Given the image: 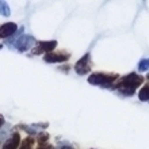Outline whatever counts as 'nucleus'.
Instances as JSON below:
<instances>
[{"instance_id":"4","label":"nucleus","mask_w":149,"mask_h":149,"mask_svg":"<svg viewBox=\"0 0 149 149\" xmlns=\"http://www.w3.org/2000/svg\"><path fill=\"white\" fill-rule=\"evenodd\" d=\"M91 68H92V61H91L90 53H86L77 63L74 64V72L77 74H80V76L88 73L91 71Z\"/></svg>"},{"instance_id":"2","label":"nucleus","mask_w":149,"mask_h":149,"mask_svg":"<svg viewBox=\"0 0 149 149\" xmlns=\"http://www.w3.org/2000/svg\"><path fill=\"white\" fill-rule=\"evenodd\" d=\"M117 73H106V72H95V73H91L88 76V80L87 81L92 84V86H99L103 87V88H111L113 87V83L118 80Z\"/></svg>"},{"instance_id":"8","label":"nucleus","mask_w":149,"mask_h":149,"mask_svg":"<svg viewBox=\"0 0 149 149\" xmlns=\"http://www.w3.org/2000/svg\"><path fill=\"white\" fill-rule=\"evenodd\" d=\"M19 145H20V134L14 133L7 141L4 142V145L1 149H18Z\"/></svg>"},{"instance_id":"1","label":"nucleus","mask_w":149,"mask_h":149,"mask_svg":"<svg viewBox=\"0 0 149 149\" xmlns=\"http://www.w3.org/2000/svg\"><path fill=\"white\" fill-rule=\"evenodd\" d=\"M142 83H144V77H142L141 74L136 73V72H132V73L125 74L123 77H121V80L115 86L111 87V88L118 90L125 96H133L136 94V90L141 86Z\"/></svg>"},{"instance_id":"17","label":"nucleus","mask_w":149,"mask_h":149,"mask_svg":"<svg viewBox=\"0 0 149 149\" xmlns=\"http://www.w3.org/2000/svg\"><path fill=\"white\" fill-rule=\"evenodd\" d=\"M1 47H3V45H1V43H0V49H1Z\"/></svg>"},{"instance_id":"13","label":"nucleus","mask_w":149,"mask_h":149,"mask_svg":"<svg viewBox=\"0 0 149 149\" xmlns=\"http://www.w3.org/2000/svg\"><path fill=\"white\" fill-rule=\"evenodd\" d=\"M49 140V134L47 133H39L38 134V142L39 144H46Z\"/></svg>"},{"instance_id":"7","label":"nucleus","mask_w":149,"mask_h":149,"mask_svg":"<svg viewBox=\"0 0 149 149\" xmlns=\"http://www.w3.org/2000/svg\"><path fill=\"white\" fill-rule=\"evenodd\" d=\"M16 31H18V26L14 22H7V23L1 24L0 26V39L14 36Z\"/></svg>"},{"instance_id":"16","label":"nucleus","mask_w":149,"mask_h":149,"mask_svg":"<svg viewBox=\"0 0 149 149\" xmlns=\"http://www.w3.org/2000/svg\"><path fill=\"white\" fill-rule=\"evenodd\" d=\"M63 149H72L71 146H65V148H63Z\"/></svg>"},{"instance_id":"11","label":"nucleus","mask_w":149,"mask_h":149,"mask_svg":"<svg viewBox=\"0 0 149 149\" xmlns=\"http://www.w3.org/2000/svg\"><path fill=\"white\" fill-rule=\"evenodd\" d=\"M10 14H11V10L8 7V4L6 1H0V15L8 16Z\"/></svg>"},{"instance_id":"12","label":"nucleus","mask_w":149,"mask_h":149,"mask_svg":"<svg viewBox=\"0 0 149 149\" xmlns=\"http://www.w3.org/2000/svg\"><path fill=\"white\" fill-rule=\"evenodd\" d=\"M138 71L140 72H146L149 71V58H142L138 63Z\"/></svg>"},{"instance_id":"14","label":"nucleus","mask_w":149,"mask_h":149,"mask_svg":"<svg viewBox=\"0 0 149 149\" xmlns=\"http://www.w3.org/2000/svg\"><path fill=\"white\" fill-rule=\"evenodd\" d=\"M37 149H53V145H50L49 142H46V144H39Z\"/></svg>"},{"instance_id":"6","label":"nucleus","mask_w":149,"mask_h":149,"mask_svg":"<svg viewBox=\"0 0 149 149\" xmlns=\"http://www.w3.org/2000/svg\"><path fill=\"white\" fill-rule=\"evenodd\" d=\"M14 45H15L16 50L23 53V52H27L29 49H33V46L37 45V41L31 36H20Z\"/></svg>"},{"instance_id":"5","label":"nucleus","mask_w":149,"mask_h":149,"mask_svg":"<svg viewBox=\"0 0 149 149\" xmlns=\"http://www.w3.org/2000/svg\"><path fill=\"white\" fill-rule=\"evenodd\" d=\"M71 58V53L68 52H52L47 54H43V61L47 64H56V63H64Z\"/></svg>"},{"instance_id":"9","label":"nucleus","mask_w":149,"mask_h":149,"mask_svg":"<svg viewBox=\"0 0 149 149\" xmlns=\"http://www.w3.org/2000/svg\"><path fill=\"white\" fill-rule=\"evenodd\" d=\"M138 99H140L141 102L149 100V83L144 84V86L141 87V90L138 91Z\"/></svg>"},{"instance_id":"10","label":"nucleus","mask_w":149,"mask_h":149,"mask_svg":"<svg viewBox=\"0 0 149 149\" xmlns=\"http://www.w3.org/2000/svg\"><path fill=\"white\" fill-rule=\"evenodd\" d=\"M34 138L31 137V136H29V137H26L23 140V141L20 142V148L19 149H33V146H34Z\"/></svg>"},{"instance_id":"3","label":"nucleus","mask_w":149,"mask_h":149,"mask_svg":"<svg viewBox=\"0 0 149 149\" xmlns=\"http://www.w3.org/2000/svg\"><path fill=\"white\" fill-rule=\"evenodd\" d=\"M57 47V41L53 39V41H41V42H37V46L34 49H31V54L33 56H39L45 53H52V52L56 50Z\"/></svg>"},{"instance_id":"15","label":"nucleus","mask_w":149,"mask_h":149,"mask_svg":"<svg viewBox=\"0 0 149 149\" xmlns=\"http://www.w3.org/2000/svg\"><path fill=\"white\" fill-rule=\"evenodd\" d=\"M3 125H4V117L1 115V114H0V127H1Z\"/></svg>"}]
</instances>
